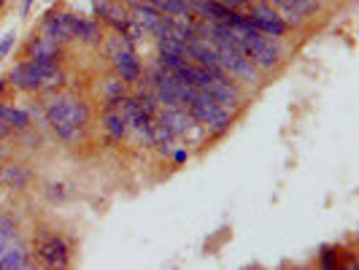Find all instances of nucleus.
I'll return each instance as SVG.
<instances>
[{"label":"nucleus","mask_w":359,"mask_h":270,"mask_svg":"<svg viewBox=\"0 0 359 270\" xmlns=\"http://www.w3.org/2000/svg\"><path fill=\"white\" fill-rule=\"evenodd\" d=\"M76 38H81L84 43H97L100 41V25L95 19H79L76 25Z\"/></svg>","instance_id":"nucleus-17"},{"label":"nucleus","mask_w":359,"mask_h":270,"mask_svg":"<svg viewBox=\"0 0 359 270\" xmlns=\"http://www.w3.org/2000/svg\"><path fill=\"white\" fill-rule=\"evenodd\" d=\"M14 38H17L14 33H6V36H3V41H0V60L8 54V49H11V46H14Z\"/></svg>","instance_id":"nucleus-20"},{"label":"nucleus","mask_w":359,"mask_h":270,"mask_svg":"<svg viewBox=\"0 0 359 270\" xmlns=\"http://www.w3.org/2000/svg\"><path fill=\"white\" fill-rule=\"evenodd\" d=\"M97 11H100V17L106 19L114 30H119V33H125L127 30L130 17H127L125 8H122L119 3H97Z\"/></svg>","instance_id":"nucleus-13"},{"label":"nucleus","mask_w":359,"mask_h":270,"mask_svg":"<svg viewBox=\"0 0 359 270\" xmlns=\"http://www.w3.org/2000/svg\"><path fill=\"white\" fill-rule=\"evenodd\" d=\"M216 57H219V68L233 76L238 81H254L257 79V65L241 49L235 46H214Z\"/></svg>","instance_id":"nucleus-3"},{"label":"nucleus","mask_w":359,"mask_h":270,"mask_svg":"<svg viewBox=\"0 0 359 270\" xmlns=\"http://www.w3.org/2000/svg\"><path fill=\"white\" fill-rule=\"evenodd\" d=\"M30 3H33V0H25V3H22V11H25V14H27V8H30Z\"/></svg>","instance_id":"nucleus-23"},{"label":"nucleus","mask_w":359,"mask_h":270,"mask_svg":"<svg viewBox=\"0 0 359 270\" xmlns=\"http://www.w3.org/2000/svg\"><path fill=\"white\" fill-rule=\"evenodd\" d=\"M3 3H6V0H0V8H3Z\"/></svg>","instance_id":"nucleus-24"},{"label":"nucleus","mask_w":359,"mask_h":270,"mask_svg":"<svg viewBox=\"0 0 359 270\" xmlns=\"http://www.w3.org/2000/svg\"><path fill=\"white\" fill-rule=\"evenodd\" d=\"M157 122L168 127V130H170V133H173L176 138H179V135H187V133H189L192 127L198 125V122H195V116H192V114H189V111H187L184 106L162 108L160 116H157Z\"/></svg>","instance_id":"nucleus-8"},{"label":"nucleus","mask_w":359,"mask_h":270,"mask_svg":"<svg viewBox=\"0 0 359 270\" xmlns=\"http://www.w3.org/2000/svg\"><path fill=\"white\" fill-rule=\"evenodd\" d=\"M6 135H11V127L6 125L3 119H0V138H6Z\"/></svg>","instance_id":"nucleus-21"},{"label":"nucleus","mask_w":359,"mask_h":270,"mask_svg":"<svg viewBox=\"0 0 359 270\" xmlns=\"http://www.w3.org/2000/svg\"><path fill=\"white\" fill-rule=\"evenodd\" d=\"M11 238H17V224H14L8 216H0V249H3Z\"/></svg>","instance_id":"nucleus-18"},{"label":"nucleus","mask_w":359,"mask_h":270,"mask_svg":"<svg viewBox=\"0 0 359 270\" xmlns=\"http://www.w3.org/2000/svg\"><path fill=\"white\" fill-rule=\"evenodd\" d=\"M38 259L49 268H65L68 265V243L60 235H43L36 246Z\"/></svg>","instance_id":"nucleus-5"},{"label":"nucleus","mask_w":359,"mask_h":270,"mask_svg":"<svg viewBox=\"0 0 359 270\" xmlns=\"http://www.w3.org/2000/svg\"><path fill=\"white\" fill-rule=\"evenodd\" d=\"M114 68L119 73V79L125 81V84H135L138 79H141V60H138V54L133 52V46H130V41L122 43V49L119 52H114Z\"/></svg>","instance_id":"nucleus-7"},{"label":"nucleus","mask_w":359,"mask_h":270,"mask_svg":"<svg viewBox=\"0 0 359 270\" xmlns=\"http://www.w3.org/2000/svg\"><path fill=\"white\" fill-rule=\"evenodd\" d=\"M246 19L252 22L254 30H259V33H265V36L281 38L287 33V22L278 17L270 6H252V11L246 14Z\"/></svg>","instance_id":"nucleus-4"},{"label":"nucleus","mask_w":359,"mask_h":270,"mask_svg":"<svg viewBox=\"0 0 359 270\" xmlns=\"http://www.w3.org/2000/svg\"><path fill=\"white\" fill-rule=\"evenodd\" d=\"M27 181H30V173L22 165H6V168H0V184H8L14 189H22Z\"/></svg>","instance_id":"nucleus-15"},{"label":"nucleus","mask_w":359,"mask_h":270,"mask_svg":"<svg viewBox=\"0 0 359 270\" xmlns=\"http://www.w3.org/2000/svg\"><path fill=\"white\" fill-rule=\"evenodd\" d=\"M76 25H79V17L73 14H49L43 19V36L57 43H65L76 38Z\"/></svg>","instance_id":"nucleus-6"},{"label":"nucleus","mask_w":359,"mask_h":270,"mask_svg":"<svg viewBox=\"0 0 359 270\" xmlns=\"http://www.w3.org/2000/svg\"><path fill=\"white\" fill-rule=\"evenodd\" d=\"M30 265V249L22 243V238H11L3 249H0V268H27Z\"/></svg>","instance_id":"nucleus-10"},{"label":"nucleus","mask_w":359,"mask_h":270,"mask_svg":"<svg viewBox=\"0 0 359 270\" xmlns=\"http://www.w3.org/2000/svg\"><path fill=\"white\" fill-rule=\"evenodd\" d=\"M27 52H30V60H36V62H41V60H54V62H57V57H60V43L46 36H38L30 41Z\"/></svg>","instance_id":"nucleus-12"},{"label":"nucleus","mask_w":359,"mask_h":270,"mask_svg":"<svg viewBox=\"0 0 359 270\" xmlns=\"http://www.w3.org/2000/svg\"><path fill=\"white\" fill-rule=\"evenodd\" d=\"M184 108L195 116V122L205 125L208 130H214L216 135H222V133H227V130H230V122H233V119H230V111L219 106V103H216L214 97H211L205 90H198V87H195Z\"/></svg>","instance_id":"nucleus-2"},{"label":"nucleus","mask_w":359,"mask_h":270,"mask_svg":"<svg viewBox=\"0 0 359 270\" xmlns=\"http://www.w3.org/2000/svg\"><path fill=\"white\" fill-rule=\"evenodd\" d=\"M130 22L135 25V27H141V33H151V36H160L162 30V22H165V14L157 11V8H151V6H133V11H130Z\"/></svg>","instance_id":"nucleus-9"},{"label":"nucleus","mask_w":359,"mask_h":270,"mask_svg":"<svg viewBox=\"0 0 359 270\" xmlns=\"http://www.w3.org/2000/svg\"><path fill=\"white\" fill-rule=\"evenodd\" d=\"M0 119L11 127V130H27L30 127V116L14 106H0Z\"/></svg>","instance_id":"nucleus-16"},{"label":"nucleus","mask_w":359,"mask_h":270,"mask_svg":"<svg viewBox=\"0 0 359 270\" xmlns=\"http://www.w3.org/2000/svg\"><path fill=\"white\" fill-rule=\"evenodd\" d=\"M11 84H14V87H19V90H25V92L41 90L36 65H33V62H19L17 68L11 71Z\"/></svg>","instance_id":"nucleus-11"},{"label":"nucleus","mask_w":359,"mask_h":270,"mask_svg":"<svg viewBox=\"0 0 359 270\" xmlns=\"http://www.w3.org/2000/svg\"><path fill=\"white\" fill-rule=\"evenodd\" d=\"M173 160H176V162H184V160H187V151H184V149H179V151L173 154Z\"/></svg>","instance_id":"nucleus-22"},{"label":"nucleus","mask_w":359,"mask_h":270,"mask_svg":"<svg viewBox=\"0 0 359 270\" xmlns=\"http://www.w3.org/2000/svg\"><path fill=\"white\" fill-rule=\"evenodd\" d=\"M106 133L108 138H114V141H122L127 133V119L116 111V106L114 103H108V111H106Z\"/></svg>","instance_id":"nucleus-14"},{"label":"nucleus","mask_w":359,"mask_h":270,"mask_svg":"<svg viewBox=\"0 0 359 270\" xmlns=\"http://www.w3.org/2000/svg\"><path fill=\"white\" fill-rule=\"evenodd\" d=\"M106 95H108V103H111V100H119V97L125 95V81H122V79H111L106 84Z\"/></svg>","instance_id":"nucleus-19"},{"label":"nucleus","mask_w":359,"mask_h":270,"mask_svg":"<svg viewBox=\"0 0 359 270\" xmlns=\"http://www.w3.org/2000/svg\"><path fill=\"white\" fill-rule=\"evenodd\" d=\"M46 119L57 133V138L76 141L81 130L90 125V106L76 95H57L46 106Z\"/></svg>","instance_id":"nucleus-1"}]
</instances>
